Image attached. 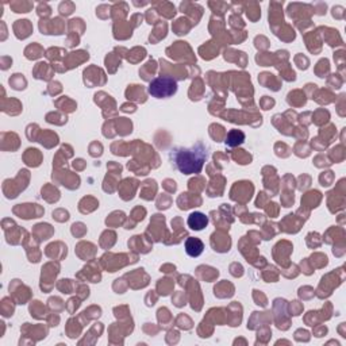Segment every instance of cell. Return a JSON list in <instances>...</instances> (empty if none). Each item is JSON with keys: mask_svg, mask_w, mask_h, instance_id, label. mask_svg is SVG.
<instances>
[{"mask_svg": "<svg viewBox=\"0 0 346 346\" xmlns=\"http://www.w3.org/2000/svg\"><path fill=\"white\" fill-rule=\"evenodd\" d=\"M204 244L199 238L195 237H190L186 241V252L190 257H199L200 254L203 253Z\"/></svg>", "mask_w": 346, "mask_h": 346, "instance_id": "cell-4", "label": "cell"}, {"mask_svg": "<svg viewBox=\"0 0 346 346\" xmlns=\"http://www.w3.org/2000/svg\"><path fill=\"white\" fill-rule=\"evenodd\" d=\"M187 223H188V227L192 229V230L200 231L203 230L204 227H207V225H209V218L206 217L203 213L196 211V213H192L191 215L188 217Z\"/></svg>", "mask_w": 346, "mask_h": 346, "instance_id": "cell-3", "label": "cell"}, {"mask_svg": "<svg viewBox=\"0 0 346 346\" xmlns=\"http://www.w3.org/2000/svg\"><path fill=\"white\" fill-rule=\"evenodd\" d=\"M207 157H209V149L202 142H198L190 149L182 147L172 153L175 164L184 175H195L202 172Z\"/></svg>", "mask_w": 346, "mask_h": 346, "instance_id": "cell-1", "label": "cell"}, {"mask_svg": "<svg viewBox=\"0 0 346 346\" xmlns=\"http://www.w3.org/2000/svg\"><path fill=\"white\" fill-rule=\"evenodd\" d=\"M147 92L155 99H166L178 92V81L170 76H160L150 81Z\"/></svg>", "mask_w": 346, "mask_h": 346, "instance_id": "cell-2", "label": "cell"}, {"mask_svg": "<svg viewBox=\"0 0 346 346\" xmlns=\"http://www.w3.org/2000/svg\"><path fill=\"white\" fill-rule=\"evenodd\" d=\"M245 141V134L240 130H231L230 133L227 134L226 138V145L227 146H237Z\"/></svg>", "mask_w": 346, "mask_h": 346, "instance_id": "cell-5", "label": "cell"}]
</instances>
